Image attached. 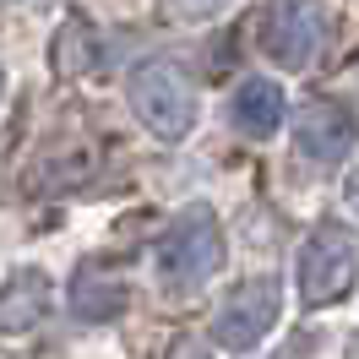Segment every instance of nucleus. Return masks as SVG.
<instances>
[{
	"mask_svg": "<svg viewBox=\"0 0 359 359\" xmlns=\"http://www.w3.org/2000/svg\"><path fill=\"white\" fill-rule=\"evenodd\" d=\"M218 267H224V229H218V212H212V207L196 202L163 229V240H158V250H153V272H158L163 289L191 294V289H202Z\"/></svg>",
	"mask_w": 359,
	"mask_h": 359,
	"instance_id": "1",
	"label": "nucleus"
},
{
	"mask_svg": "<svg viewBox=\"0 0 359 359\" xmlns=\"http://www.w3.org/2000/svg\"><path fill=\"white\" fill-rule=\"evenodd\" d=\"M131 109L158 142H180L196 120V82L175 60H147L131 76Z\"/></svg>",
	"mask_w": 359,
	"mask_h": 359,
	"instance_id": "2",
	"label": "nucleus"
},
{
	"mask_svg": "<svg viewBox=\"0 0 359 359\" xmlns=\"http://www.w3.org/2000/svg\"><path fill=\"white\" fill-rule=\"evenodd\" d=\"M359 278V234L348 224H321L299 250V267H294V283H299V299L305 305H332L354 289Z\"/></svg>",
	"mask_w": 359,
	"mask_h": 359,
	"instance_id": "3",
	"label": "nucleus"
},
{
	"mask_svg": "<svg viewBox=\"0 0 359 359\" xmlns=\"http://www.w3.org/2000/svg\"><path fill=\"white\" fill-rule=\"evenodd\" d=\"M327 27H332V17H327L321 0H267L256 44H262V55L272 66L305 71L321 55V44H327Z\"/></svg>",
	"mask_w": 359,
	"mask_h": 359,
	"instance_id": "4",
	"label": "nucleus"
},
{
	"mask_svg": "<svg viewBox=\"0 0 359 359\" xmlns=\"http://www.w3.org/2000/svg\"><path fill=\"white\" fill-rule=\"evenodd\" d=\"M278 311H283V283H278V278H245V283H234L229 299L218 305L212 337H218L224 348H234V354H245V348H256V343L272 332Z\"/></svg>",
	"mask_w": 359,
	"mask_h": 359,
	"instance_id": "5",
	"label": "nucleus"
},
{
	"mask_svg": "<svg viewBox=\"0 0 359 359\" xmlns=\"http://www.w3.org/2000/svg\"><path fill=\"white\" fill-rule=\"evenodd\" d=\"M359 142V114L343 104V98H321V104H305L299 120H294V147L311 158V163H343Z\"/></svg>",
	"mask_w": 359,
	"mask_h": 359,
	"instance_id": "6",
	"label": "nucleus"
},
{
	"mask_svg": "<svg viewBox=\"0 0 359 359\" xmlns=\"http://www.w3.org/2000/svg\"><path fill=\"white\" fill-rule=\"evenodd\" d=\"M49 316V278L39 267H22L0 283V348H17L44 327Z\"/></svg>",
	"mask_w": 359,
	"mask_h": 359,
	"instance_id": "7",
	"label": "nucleus"
},
{
	"mask_svg": "<svg viewBox=\"0 0 359 359\" xmlns=\"http://www.w3.org/2000/svg\"><path fill=\"white\" fill-rule=\"evenodd\" d=\"M229 120H234V131H240V136L267 142V136L283 126V88H278V82H267V76H245V82L234 88Z\"/></svg>",
	"mask_w": 359,
	"mask_h": 359,
	"instance_id": "8",
	"label": "nucleus"
},
{
	"mask_svg": "<svg viewBox=\"0 0 359 359\" xmlns=\"http://www.w3.org/2000/svg\"><path fill=\"white\" fill-rule=\"evenodd\" d=\"M126 311V283L104 267H82L71 278V316L82 321H109V316Z\"/></svg>",
	"mask_w": 359,
	"mask_h": 359,
	"instance_id": "9",
	"label": "nucleus"
},
{
	"mask_svg": "<svg viewBox=\"0 0 359 359\" xmlns=\"http://www.w3.org/2000/svg\"><path fill=\"white\" fill-rule=\"evenodd\" d=\"M88 66H93V27L76 17V22H66L55 33V71L76 76V71H88Z\"/></svg>",
	"mask_w": 359,
	"mask_h": 359,
	"instance_id": "10",
	"label": "nucleus"
},
{
	"mask_svg": "<svg viewBox=\"0 0 359 359\" xmlns=\"http://www.w3.org/2000/svg\"><path fill=\"white\" fill-rule=\"evenodd\" d=\"M169 359H212V354H207V348L196 343V337H180V343H175V354H169Z\"/></svg>",
	"mask_w": 359,
	"mask_h": 359,
	"instance_id": "11",
	"label": "nucleus"
},
{
	"mask_svg": "<svg viewBox=\"0 0 359 359\" xmlns=\"http://www.w3.org/2000/svg\"><path fill=\"white\" fill-rule=\"evenodd\" d=\"M348 207H354V212H359V175L348 180Z\"/></svg>",
	"mask_w": 359,
	"mask_h": 359,
	"instance_id": "12",
	"label": "nucleus"
},
{
	"mask_svg": "<svg viewBox=\"0 0 359 359\" xmlns=\"http://www.w3.org/2000/svg\"><path fill=\"white\" fill-rule=\"evenodd\" d=\"M0 93H6V66H0Z\"/></svg>",
	"mask_w": 359,
	"mask_h": 359,
	"instance_id": "13",
	"label": "nucleus"
}]
</instances>
